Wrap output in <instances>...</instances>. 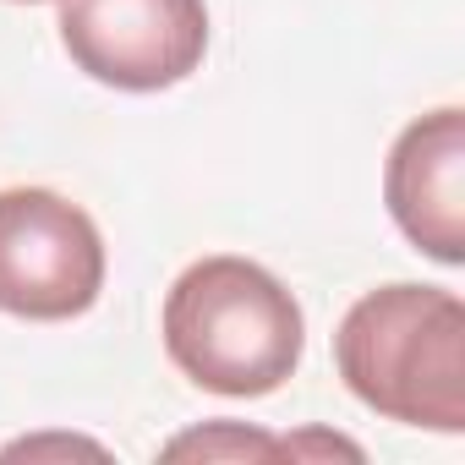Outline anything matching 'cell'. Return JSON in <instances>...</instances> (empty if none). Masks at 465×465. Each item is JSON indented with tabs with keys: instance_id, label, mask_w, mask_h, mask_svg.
<instances>
[{
	"instance_id": "obj_6",
	"label": "cell",
	"mask_w": 465,
	"mask_h": 465,
	"mask_svg": "<svg viewBox=\"0 0 465 465\" xmlns=\"http://www.w3.org/2000/svg\"><path fill=\"white\" fill-rule=\"evenodd\" d=\"M285 443L269 432H252L242 421H208L164 443V460H280Z\"/></svg>"
},
{
	"instance_id": "obj_5",
	"label": "cell",
	"mask_w": 465,
	"mask_h": 465,
	"mask_svg": "<svg viewBox=\"0 0 465 465\" xmlns=\"http://www.w3.org/2000/svg\"><path fill=\"white\" fill-rule=\"evenodd\" d=\"M383 203L405 242L432 263H465V115L432 110L411 121L383 164Z\"/></svg>"
},
{
	"instance_id": "obj_4",
	"label": "cell",
	"mask_w": 465,
	"mask_h": 465,
	"mask_svg": "<svg viewBox=\"0 0 465 465\" xmlns=\"http://www.w3.org/2000/svg\"><path fill=\"white\" fill-rule=\"evenodd\" d=\"M61 45L104 88L159 94L203 66V0H61Z\"/></svg>"
},
{
	"instance_id": "obj_2",
	"label": "cell",
	"mask_w": 465,
	"mask_h": 465,
	"mask_svg": "<svg viewBox=\"0 0 465 465\" xmlns=\"http://www.w3.org/2000/svg\"><path fill=\"white\" fill-rule=\"evenodd\" d=\"M334 367L378 416L465 432V302L454 291H367L334 329Z\"/></svg>"
},
{
	"instance_id": "obj_9",
	"label": "cell",
	"mask_w": 465,
	"mask_h": 465,
	"mask_svg": "<svg viewBox=\"0 0 465 465\" xmlns=\"http://www.w3.org/2000/svg\"><path fill=\"white\" fill-rule=\"evenodd\" d=\"M23 6H34V0H23Z\"/></svg>"
},
{
	"instance_id": "obj_7",
	"label": "cell",
	"mask_w": 465,
	"mask_h": 465,
	"mask_svg": "<svg viewBox=\"0 0 465 465\" xmlns=\"http://www.w3.org/2000/svg\"><path fill=\"white\" fill-rule=\"evenodd\" d=\"M39 454H88V460H104V449L88 443V438H17V443L0 449V460H39Z\"/></svg>"
},
{
	"instance_id": "obj_3",
	"label": "cell",
	"mask_w": 465,
	"mask_h": 465,
	"mask_svg": "<svg viewBox=\"0 0 465 465\" xmlns=\"http://www.w3.org/2000/svg\"><path fill=\"white\" fill-rule=\"evenodd\" d=\"M104 291V242L88 208L50 186L0 192V312L28 323L83 318Z\"/></svg>"
},
{
	"instance_id": "obj_1",
	"label": "cell",
	"mask_w": 465,
	"mask_h": 465,
	"mask_svg": "<svg viewBox=\"0 0 465 465\" xmlns=\"http://www.w3.org/2000/svg\"><path fill=\"white\" fill-rule=\"evenodd\" d=\"M302 345L307 318L296 296L252 258H197L164 296V351L208 394H274L302 367Z\"/></svg>"
},
{
	"instance_id": "obj_8",
	"label": "cell",
	"mask_w": 465,
	"mask_h": 465,
	"mask_svg": "<svg viewBox=\"0 0 465 465\" xmlns=\"http://www.w3.org/2000/svg\"><path fill=\"white\" fill-rule=\"evenodd\" d=\"M280 443H285L291 460L296 454H345V460H361V449L345 443V438H334V432H307V438H280Z\"/></svg>"
}]
</instances>
